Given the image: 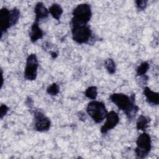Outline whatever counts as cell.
<instances>
[{"label": "cell", "mask_w": 159, "mask_h": 159, "mask_svg": "<svg viewBox=\"0 0 159 159\" xmlns=\"http://www.w3.org/2000/svg\"><path fill=\"white\" fill-rule=\"evenodd\" d=\"M136 5L137 7L140 10H144L145 9V7H147V2L146 1H136Z\"/></svg>", "instance_id": "obj_20"}, {"label": "cell", "mask_w": 159, "mask_h": 159, "mask_svg": "<svg viewBox=\"0 0 159 159\" xmlns=\"http://www.w3.org/2000/svg\"><path fill=\"white\" fill-rule=\"evenodd\" d=\"M137 147L135 150V154L138 158H145L151 149V139L150 135L143 132L137 138L136 141Z\"/></svg>", "instance_id": "obj_4"}, {"label": "cell", "mask_w": 159, "mask_h": 159, "mask_svg": "<svg viewBox=\"0 0 159 159\" xmlns=\"http://www.w3.org/2000/svg\"><path fill=\"white\" fill-rule=\"evenodd\" d=\"M39 64L35 54L32 53L28 56L24 71V77L27 80L33 81L36 79Z\"/></svg>", "instance_id": "obj_6"}, {"label": "cell", "mask_w": 159, "mask_h": 159, "mask_svg": "<svg viewBox=\"0 0 159 159\" xmlns=\"http://www.w3.org/2000/svg\"><path fill=\"white\" fill-rule=\"evenodd\" d=\"M73 16L71 20L72 26L87 24L92 16L90 6L88 4L78 5L73 10Z\"/></svg>", "instance_id": "obj_2"}, {"label": "cell", "mask_w": 159, "mask_h": 159, "mask_svg": "<svg viewBox=\"0 0 159 159\" xmlns=\"http://www.w3.org/2000/svg\"><path fill=\"white\" fill-rule=\"evenodd\" d=\"M86 111L96 123H101L107 114L104 104L96 101H93L88 103Z\"/></svg>", "instance_id": "obj_3"}, {"label": "cell", "mask_w": 159, "mask_h": 159, "mask_svg": "<svg viewBox=\"0 0 159 159\" xmlns=\"http://www.w3.org/2000/svg\"><path fill=\"white\" fill-rule=\"evenodd\" d=\"M148 68H149V65L148 64V63L145 61L142 62L137 69V75L140 76L144 75L147 71Z\"/></svg>", "instance_id": "obj_18"}, {"label": "cell", "mask_w": 159, "mask_h": 159, "mask_svg": "<svg viewBox=\"0 0 159 159\" xmlns=\"http://www.w3.org/2000/svg\"><path fill=\"white\" fill-rule=\"evenodd\" d=\"M98 95L97 88L96 86H90L85 91V96L89 99H95Z\"/></svg>", "instance_id": "obj_16"}, {"label": "cell", "mask_w": 159, "mask_h": 159, "mask_svg": "<svg viewBox=\"0 0 159 159\" xmlns=\"http://www.w3.org/2000/svg\"><path fill=\"white\" fill-rule=\"evenodd\" d=\"M8 110H9V108L6 105L1 104L0 107V116L1 119H2L3 117L7 114Z\"/></svg>", "instance_id": "obj_21"}, {"label": "cell", "mask_w": 159, "mask_h": 159, "mask_svg": "<svg viewBox=\"0 0 159 159\" xmlns=\"http://www.w3.org/2000/svg\"><path fill=\"white\" fill-rule=\"evenodd\" d=\"M20 17V12L18 9L14 8L13 9L11 10V25H15Z\"/></svg>", "instance_id": "obj_17"}, {"label": "cell", "mask_w": 159, "mask_h": 159, "mask_svg": "<svg viewBox=\"0 0 159 159\" xmlns=\"http://www.w3.org/2000/svg\"><path fill=\"white\" fill-rule=\"evenodd\" d=\"M73 39L78 43H87L91 36V30L88 24L72 26Z\"/></svg>", "instance_id": "obj_5"}, {"label": "cell", "mask_w": 159, "mask_h": 159, "mask_svg": "<svg viewBox=\"0 0 159 159\" xmlns=\"http://www.w3.org/2000/svg\"><path fill=\"white\" fill-rule=\"evenodd\" d=\"M47 92L48 94L52 96L57 95L59 93V87L57 83H53L50 85L47 89Z\"/></svg>", "instance_id": "obj_19"}, {"label": "cell", "mask_w": 159, "mask_h": 159, "mask_svg": "<svg viewBox=\"0 0 159 159\" xmlns=\"http://www.w3.org/2000/svg\"><path fill=\"white\" fill-rule=\"evenodd\" d=\"M0 22L1 34L6 32L7 30L11 27V10H8L6 7H3L0 11Z\"/></svg>", "instance_id": "obj_9"}, {"label": "cell", "mask_w": 159, "mask_h": 159, "mask_svg": "<svg viewBox=\"0 0 159 159\" xmlns=\"http://www.w3.org/2000/svg\"><path fill=\"white\" fill-rule=\"evenodd\" d=\"M150 119L141 115L137 121V128L138 130H145L148 126Z\"/></svg>", "instance_id": "obj_14"}, {"label": "cell", "mask_w": 159, "mask_h": 159, "mask_svg": "<svg viewBox=\"0 0 159 159\" xmlns=\"http://www.w3.org/2000/svg\"><path fill=\"white\" fill-rule=\"evenodd\" d=\"M104 66L107 71L110 74H113L116 71V64L115 62L111 58H108L104 62Z\"/></svg>", "instance_id": "obj_15"}, {"label": "cell", "mask_w": 159, "mask_h": 159, "mask_svg": "<svg viewBox=\"0 0 159 159\" xmlns=\"http://www.w3.org/2000/svg\"><path fill=\"white\" fill-rule=\"evenodd\" d=\"M43 35V31L40 29L38 22L35 21L31 26L29 32V36L32 42H35L37 40L42 39Z\"/></svg>", "instance_id": "obj_11"}, {"label": "cell", "mask_w": 159, "mask_h": 159, "mask_svg": "<svg viewBox=\"0 0 159 159\" xmlns=\"http://www.w3.org/2000/svg\"><path fill=\"white\" fill-rule=\"evenodd\" d=\"M106 118V121L101 128V132L102 134H106L109 130L115 127L119 121L118 114L114 111L107 112Z\"/></svg>", "instance_id": "obj_8"}, {"label": "cell", "mask_w": 159, "mask_h": 159, "mask_svg": "<svg viewBox=\"0 0 159 159\" xmlns=\"http://www.w3.org/2000/svg\"><path fill=\"white\" fill-rule=\"evenodd\" d=\"M110 99L125 113L128 119H132L139 111V107L135 104V94H134L129 97L122 93H114L110 96Z\"/></svg>", "instance_id": "obj_1"}, {"label": "cell", "mask_w": 159, "mask_h": 159, "mask_svg": "<svg viewBox=\"0 0 159 159\" xmlns=\"http://www.w3.org/2000/svg\"><path fill=\"white\" fill-rule=\"evenodd\" d=\"M143 93L148 103L152 105H158L159 103V94L158 93L152 91L148 87L145 86Z\"/></svg>", "instance_id": "obj_12"}, {"label": "cell", "mask_w": 159, "mask_h": 159, "mask_svg": "<svg viewBox=\"0 0 159 159\" xmlns=\"http://www.w3.org/2000/svg\"><path fill=\"white\" fill-rule=\"evenodd\" d=\"M48 12L51 14L53 18L58 20L63 13V9L59 4H53L49 8Z\"/></svg>", "instance_id": "obj_13"}, {"label": "cell", "mask_w": 159, "mask_h": 159, "mask_svg": "<svg viewBox=\"0 0 159 159\" xmlns=\"http://www.w3.org/2000/svg\"><path fill=\"white\" fill-rule=\"evenodd\" d=\"M34 12L35 14V21L38 22L42 19H45L48 17V11L47 9L45 7L43 4L42 2H38L34 9Z\"/></svg>", "instance_id": "obj_10"}, {"label": "cell", "mask_w": 159, "mask_h": 159, "mask_svg": "<svg viewBox=\"0 0 159 159\" xmlns=\"http://www.w3.org/2000/svg\"><path fill=\"white\" fill-rule=\"evenodd\" d=\"M35 127L37 131L45 132L50 127V120L42 112L36 111L34 112Z\"/></svg>", "instance_id": "obj_7"}]
</instances>
